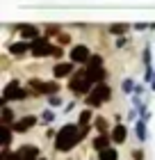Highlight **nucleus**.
I'll return each mask as SVG.
<instances>
[{
    "label": "nucleus",
    "mask_w": 155,
    "mask_h": 160,
    "mask_svg": "<svg viewBox=\"0 0 155 160\" xmlns=\"http://www.w3.org/2000/svg\"><path fill=\"white\" fill-rule=\"evenodd\" d=\"M80 137H82V135H80V130L75 126H66L60 133V137H57V147H60V149H71Z\"/></svg>",
    "instance_id": "nucleus-1"
},
{
    "label": "nucleus",
    "mask_w": 155,
    "mask_h": 160,
    "mask_svg": "<svg viewBox=\"0 0 155 160\" xmlns=\"http://www.w3.org/2000/svg\"><path fill=\"white\" fill-rule=\"evenodd\" d=\"M89 85H91L89 71H80V73L75 76V80H71V89H75V92H87Z\"/></svg>",
    "instance_id": "nucleus-2"
},
{
    "label": "nucleus",
    "mask_w": 155,
    "mask_h": 160,
    "mask_svg": "<svg viewBox=\"0 0 155 160\" xmlns=\"http://www.w3.org/2000/svg\"><path fill=\"white\" fill-rule=\"evenodd\" d=\"M109 96V87H105V85H100L98 89H94V94H91V98H89V103H94V105H98V103H103Z\"/></svg>",
    "instance_id": "nucleus-3"
},
{
    "label": "nucleus",
    "mask_w": 155,
    "mask_h": 160,
    "mask_svg": "<svg viewBox=\"0 0 155 160\" xmlns=\"http://www.w3.org/2000/svg\"><path fill=\"white\" fill-rule=\"evenodd\" d=\"M14 96H16V98H23V92L18 89V82H12V85L5 89V101H9V98H14Z\"/></svg>",
    "instance_id": "nucleus-4"
},
{
    "label": "nucleus",
    "mask_w": 155,
    "mask_h": 160,
    "mask_svg": "<svg viewBox=\"0 0 155 160\" xmlns=\"http://www.w3.org/2000/svg\"><path fill=\"white\" fill-rule=\"evenodd\" d=\"M32 87H34V89H39V92H57V85H53V82H50V85H43V82H36V80H34Z\"/></svg>",
    "instance_id": "nucleus-5"
},
{
    "label": "nucleus",
    "mask_w": 155,
    "mask_h": 160,
    "mask_svg": "<svg viewBox=\"0 0 155 160\" xmlns=\"http://www.w3.org/2000/svg\"><path fill=\"white\" fill-rule=\"evenodd\" d=\"M73 60H78V62H82V60H87V48H85V46H80V48H75V50H73Z\"/></svg>",
    "instance_id": "nucleus-6"
},
{
    "label": "nucleus",
    "mask_w": 155,
    "mask_h": 160,
    "mask_svg": "<svg viewBox=\"0 0 155 160\" xmlns=\"http://www.w3.org/2000/svg\"><path fill=\"white\" fill-rule=\"evenodd\" d=\"M71 69H73V64H62V67L55 69V73H57V76H64V73H69Z\"/></svg>",
    "instance_id": "nucleus-7"
},
{
    "label": "nucleus",
    "mask_w": 155,
    "mask_h": 160,
    "mask_svg": "<svg viewBox=\"0 0 155 160\" xmlns=\"http://www.w3.org/2000/svg\"><path fill=\"white\" fill-rule=\"evenodd\" d=\"M100 160H116V153L112 149H107V151H103V156H100Z\"/></svg>",
    "instance_id": "nucleus-8"
},
{
    "label": "nucleus",
    "mask_w": 155,
    "mask_h": 160,
    "mask_svg": "<svg viewBox=\"0 0 155 160\" xmlns=\"http://www.w3.org/2000/svg\"><path fill=\"white\" fill-rule=\"evenodd\" d=\"M34 123V119L30 117V119H25V121H21V123H16V130H23V128H27V126H32Z\"/></svg>",
    "instance_id": "nucleus-9"
},
{
    "label": "nucleus",
    "mask_w": 155,
    "mask_h": 160,
    "mask_svg": "<svg viewBox=\"0 0 155 160\" xmlns=\"http://www.w3.org/2000/svg\"><path fill=\"white\" fill-rule=\"evenodd\" d=\"M123 133H125L123 128H116V130H114V140H116V142H121V140H123Z\"/></svg>",
    "instance_id": "nucleus-10"
},
{
    "label": "nucleus",
    "mask_w": 155,
    "mask_h": 160,
    "mask_svg": "<svg viewBox=\"0 0 155 160\" xmlns=\"http://www.w3.org/2000/svg\"><path fill=\"white\" fill-rule=\"evenodd\" d=\"M23 34H25V37H34V34H36V28H23Z\"/></svg>",
    "instance_id": "nucleus-11"
},
{
    "label": "nucleus",
    "mask_w": 155,
    "mask_h": 160,
    "mask_svg": "<svg viewBox=\"0 0 155 160\" xmlns=\"http://www.w3.org/2000/svg\"><path fill=\"white\" fill-rule=\"evenodd\" d=\"M105 142H107V137H100V140H96V147H103Z\"/></svg>",
    "instance_id": "nucleus-12"
}]
</instances>
